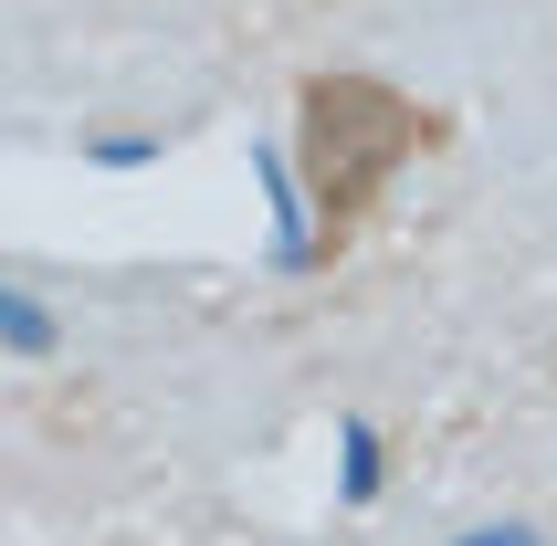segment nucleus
I'll return each instance as SVG.
<instances>
[{"instance_id": "1", "label": "nucleus", "mask_w": 557, "mask_h": 546, "mask_svg": "<svg viewBox=\"0 0 557 546\" xmlns=\"http://www.w3.org/2000/svg\"><path fill=\"white\" fill-rule=\"evenodd\" d=\"M442 137L432 106H410L379 74H315L306 85V200H315V252L358 243L369 200L389 189L400 158H421Z\"/></svg>"}]
</instances>
